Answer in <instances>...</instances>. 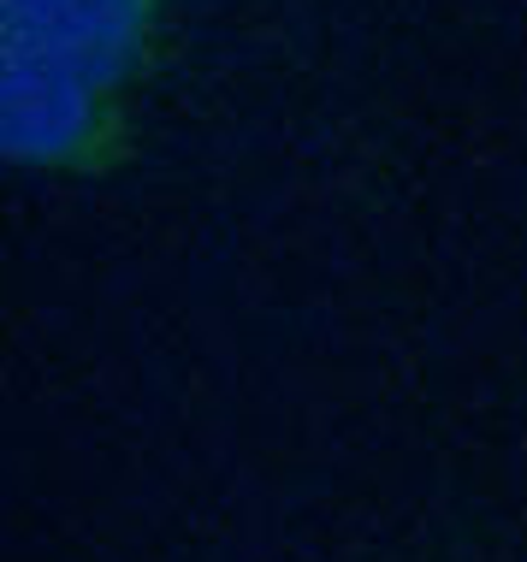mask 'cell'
Listing matches in <instances>:
<instances>
[{
	"label": "cell",
	"mask_w": 527,
	"mask_h": 562,
	"mask_svg": "<svg viewBox=\"0 0 527 562\" xmlns=\"http://www.w3.org/2000/svg\"><path fill=\"white\" fill-rule=\"evenodd\" d=\"M0 155L48 178H108L137 155L131 89L0 48Z\"/></svg>",
	"instance_id": "cell-1"
},
{
	"label": "cell",
	"mask_w": 527,
	"mask_h": 562,
	"mask_svg": "<svg viewBox=\"0 0 527 562\" xmlns=\"http://www.w3.org/2000/svg\"><path fill=\"white\" fill-rule=\"evenodd\" d=\"M160 0H0V48L131 89L155 59Z\"/></svg>",
	"instance_id": "cell-2"
}]
</instances>
